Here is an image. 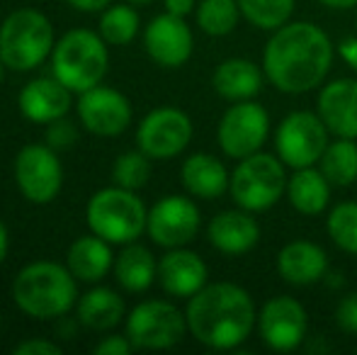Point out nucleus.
<instances>
[{
    "label": "nucleus",
    "instance_id": "f257e3e1",
    "mask_svg": "<svg viewBox=\"0 0 357 355\" xmlns=\"http://www.w3.org/2000/svg\"><path fill=\"white\" fill-rule=\"evenodd\" d=\"M333 56L335 47L326 29L306 20H289L270 34L260 66L280 93L304 95L324 86Z\"/></svg>",
    "mask_w": 357,
    "mask_h": 355
},
{
    "label": "nucleus",
    "instance_id": "f03ea898",
    "mask_svg": "<svg viewBox=\"0 0 357 355\" xmlns=\"http://www.w3.org/2000/svg\"><path fill=\"white\" fill-rule=\"evenodd\" d=\"M188 331L212 351H234L253 336L258 309L245 287L236 282H207L185 307Z\"/></svg>",
    "mask_w": 357,
    "mask_h": 355
},
{
    "label": "nucleus",
    "instance_id": "7ed1b4c3",
    "mask_svg": "<svg viewBox=\"0 0 357 355\" xmlns=\"http://www.w3.org/2000/svg\"><path fill=\"white\" fill-rule=\"evenodd\" d=\"M78 297V280L66 263L32 261L13 280V299L17 309L37 322L66 317Z\"/></svg>",
    "mask_w": 357,
    "mask_h": 355
},
{
    "label": "nucleus",
    "instance_id": "20e7f679",
    "mask_svg": "<svg viewBox=\"0 0 357 355\" xmlns=\"http://www.w3.org/2000/svg\"><path fill=\"white\" fill-rule=\"evenodd\" d=\"M54 47L56 32L42 10L17 8L0 22V61L8 71H34L52 59Z\"/></svg>",
    "mask_w": 357,
    "mask_h": 355
},
{
    "label": "nucleus",
    "instance_id": "39448f33",
    "mask_svg": "<svg viewBox=\"0 0 357 355\" xmlns=\"http://www.w3.org/2000/svg\"><path fill=\"white\" fill-rule=\"evenodd\" d=\"M109 71V44L93 29H68L52 52V76L73 95L100 86Z\"/></svg>",
    "mask_w": 357,
    "mask_h": 355
},
{
    "label": "nucleus",
    "instance_id": "423d86ee",
    "mask_svg": "<svg viewBox=\"0 0 357 355\" xmlns=\"http://www.w3.org/2000/svg\"><path fill=\"white\" fill-rule=\"evenodd\" d=\"M149 207L137 190L109 185L102 188L85 204V224L93 234L102 236L112 246H127L146 234Z\"/></svg>",
    "mask_w": 357,
    "mask_h": 355
},
{
    "label": "nucleus",
    "instance_id": "0eeeda50",
    "mask_svg": "<svg viewBox=\"0 0 357 355\" xmlns=\"http://www.w3.org/2000/svg\"><path fill=\"white\" fill-rule=\"evenodd\" d=\"M287 166L278 153H250L231 171L229 195L236 207L248 212H268L287 192Z\"/></svg>",
    "mask_w": 357,
    "mask_h": 355
},
{
    "label": "nucleus",
    "instance_id": "6e6552de",
    "mask_svg": "<svg viewBox=\"0 0 357 355\" xmlns=\"http://www.w3.org/2000/svg\"><path fill=\"white\" fill-rule=\"evenodd\" d=\"M124 333L137 351H168L188 336V319L168 299H144L124 319Z\"/></svg>",
    "mask_w": 357,
    "mask_h": 355
},
{
    "label": "nucleus",
    "instance_id": "1a4fd4ad",
    "mask_svg": "<svg viewBox=\"0 0 357 355\" xmlns=\"http://www.w3.org/2000/svg\"><path fill=\"white\" fill-rule=\"evenodd\" d=\"M331 142V132L319 112L294 109L275 129V153L287 168L319 166L326 146Z\"/></svg>",
    "mask_w": 357,
    "mask_h": 355
},
{
    "label": "nucleus",
    "instance_id": "9d476101",
    "mask_svg": "<svg viewBox=\"0 0 357 355\" xmlns=\"http://www.w3.org/2000/svg\"><path fill=\"white\" fill-rule=\"evenodd\" d=\"M270 139V114L260 103L241 100L231 103V107L221 114L216 127V144L224 156L241 161L250 153L263 151L265 142Z\"/></svg>",
    "mask_w": 357,
    "mask_h": 355
},
{
    "label": "nucleus",
    "instance_id": "9b49d317",
    "mask_svg": "<svg viewBox=\"0 0 357 355\" xmlns=\"http://www.w3.org/2000/svg\"><path fill=\"white\" fill-rule=\"evenodd\" d=\"M15 185L32 204H49L63 188V166L56 149L49 144H27L17 151L13 163Z\"/></svg>",
    "mask_w": 357,
    "mask_h": 355
},
{
    "label": "nucleus",
    "instance_id": "f8f14e48",
    "mask_svg": "<svg viewBox=\"0 0 357 355\" xmlns=\"http://www.w3.org/2000/svg\"><path fill=\"white\" fill-rule=\"evenodd\" d=\"M192 119L180 107H155L139 122L137 146L153 161L180 156L192 142Z\"/></svg>",
    "mask_w": 357,
    "mask_h": 355
},
{
    "label": "nucleus",
    "instance_id": "ddd939ff",
    "mask_svg": "<svg viewBox=\"0 0 357 355\" xmlns=\"http://www.w3.org/2000/svg\"><path fill=\"white\" fill-rule=\"evenodd\" d=\"M202 229V212L190 195H165L149 209L146 234L160 248H180L197 239Z\"/></svg>",
    "mask_w": 357,
    "mask_h": 355
},
{
    "label": "nucleus",
    "instance_id": "4468645a",
    "mask_svg": "<svg viewBox=\"0 0 357 355\" xmlns=\"http://www.w3.org/2000/svg\"><path fill=\"white\" fill-rule=\"evenodd\" d=\"M258 333L270 351L289 353L309 338V314L304 304L289 294L273 297L258 312Z\"/></svg>",
    "mask_w": 357,
    "mask_h": 355
},
{
    "label": "nucleus",
    "instance_id": "2eb2a0df",
    "mask_svg": "<svg viewBox=\"0 0 357 355\" xmlns=\"http://www.w3.org/2000/svg\"><path fill=\"white\" fill-rule=\"evenodd\" d=\"M75 114L85 132L93 137H119L132 127L134 109L124 93L109 86H95L78 95Z\"/></svg>",
    "mask_w": 357,
    "mask_h": 355
},
{
    "label": "nucleus",
    "instance_id": "dca6fc26",
    "mask_svg": "<svg viewBox=\"0 0 357 355\" xmlns=\"http://www.w3.org/2000/svg\"><path fill=\"white\" fill-rule=\"evenodd\" d=\"M144 49L160 68H180L195 52V34L185 17L160 13L146 24Z\"/></svg>",
    "mask_w": 357,
    "mask_h": 355
},
{
    "label": "nucleus",
    "instance_id": "f3484780",
    "mask_svg": "<svg viewBox=\"0 0 357 355\" xmlns=\"http://www.w3.org/2000/svg\"><path fill=\"white\" fill-rule=\"evenodd\" d=\"M209 282V268L199 253L188 246L168 248L158 261V285L168 297L190 299Z\"/></svg>",
    "mask_w": 357,
    "mask_h": 355
},
{
    "label": "nucleus",
    "instance_id": "a211bd4d",
    "mask_svg": "<svg viewBox=\"0 0 357 355\" xmlns=\"http://www.w3.org/2000/svg\"><path fill=\"white\" fill-rule=\"evenodd\" d=\"M17 107L27 122L47 127L54 119L68 117L73 107V93L59 78L42 76L24 83L17 95Z\"/></svg>",
    "mask_w": 357,
    "mask_h": 355
},
{
    "label": "nucleus",
    "instance_id": "6ab92c4d",
    "mask_svg": "<svg viewBox=\"0 0 357 355\" xmlns=\"http://www.w3.org/2000/svg\"><path fill=\"white\" fill-rule=\"evenodd\" d=\"M316 112L326 122L331 137L357 142V78H335L324 83L316 100Z\"/></svg>",
    "mask_w": 357,
    "mask_h": 355
},
{
    "label": "nucleus",
    "instance_id": "aec40b11",
    "mask_svg": "<svg viewBox=\"0 0 357 355\" xmlns=\"http://www.w3.org/2000/svg\"><path fill=\"white\" fill-rule=\"evenodd\" d=\"M207 239L224 256H243L253 251L260 241V224L255 219V212L248 209H224L214 214L207 227Z\"/></svg>",
    "mask_w": 357,
    "mask_h": 355
},
{
    "label": "nucleus",
    "instance_id": "412c9836",
    "mask_svg": "<svg viewBox=\"0 0 357 355\" xmlns=\"http://www.w3.org/2000/svg\"><path fill=\"white\" fill-rule=\"evenodd\" d=\"M278 273L287 285L294 287H311L328 275V256L314 241L296 239L280 248L278 253Z\"/></svg>",
    "mask_w": 357,
    "mask_h": 355
},
{
    "label": "nucleus",
    "instance_id": "4be33fe9",
    "mask_svg": "<svg viewBox=\"0 0 357 355\" xmlns=\"http://www.w3.org/2000/svg\"><path fill=\"white\" fill-rule=\"evenodd\" d=\"M268 83L263 66L243 56L224 59L212 73V88L219 98L229 103H241V100H253L260 95V90Z\"/></svg>",
    "mask_w": 357,
    "mask_h": 355
},
{
    "label": "nucleus",
    "instance_id": "5701e85b",
    "mask_svg": "<svg viewBox=\"0 0 357 355\" xmlns=\"http://www.w3.org/2000/svg\"><path fill=\"white\" fill-rule=\"evenodd\" d=\"M231 173L214 153H192L180 166V183L195 199H219L229 192Z\"/></svg>",
    "mask_w": 357,
    "mask_h": 355
},
{
    "label": "nucleus",
    "instance_id": "b1692460",
    "mask_svg": "<svg viewBox=\"0 0 357 355\" xmlns=\"http://www.w3.org/2000/svg\"><path fill=\"white\" fill-rule=\"evenodd\" d=\"M127 319V304L112 287L95 285L75 302V322L88 331L107 333Z\"/></svg>",
    "mask_w": 357,
    "mask_h": 355
},
{
    "label": "nucleus",
    "instance_id": "393cba45",
    "mask_svg": "<svg viewBox=\"0 0 357 355\" xmlns=\"http://www.w3.org/2000/svg\"><path fill=\"white\" fill-rule=\"evenodd\" d=\"M66 266L78 282H102L114 268L112 243L105 241L102 236H98L93 232L85 234V236H78L66 251Z\"/></svg>",
    "mask_w": 357,
    "mask_h": 355
},
{
    "label": "nucleus",
    "instance_id": "a878e982",
    "mask_svg": "<svg viewBox=\"0 0 357 355\" xmlns=\"http://www.w3.org/2000/svg\"><path fill=\"white\" fill-rule=\"evenodd\" d=\"M331 192H333V185L321 173L319 166L296 168L287 178V202L291 209L306 214V217L326 212L331 204Z\"/></svg>",
    "mask_w": 357,
    "mask_h": 355
},
{
    "label": "nucleus",
    "instance_id": "bb28decb",
    "mask_svg": "<svg viewBox=\"0 0 357 355\" xmlns=\"http://www.w3.org/2000/svg\"><path fill=\"white\" fill-rule=\"evenodd\" d=\"M112 273L124 292L142 294L153 282H158V261L149 248L134 241L122 246V251L114 256Z\"/></svg>",
    "mask_w": 357,
    "mask_h": 355
},
{
    "label": "nucleus",
    "instance_id": "cd10ccee",
    "mask_svg": "<svg viewBox=\"0 0 357 355\" xmlns=\"http://www.w3.org/2000/svg\"><path fill=\"white\" fill-rule=\"evenodd\" d=\"M319 168L333 188H350L357 183V142L335 137L328 142Z\"/></svg>",
    "mask_w": 357,
    "mask_h": 355
},
{
    "label": "nucleus",
    "instance_id": "c85d7f7f",
    "mask_svg": "<svg viewBox=\"0 0 357 355\" xmlns=\"http://www.w3.org/2000/svg\"><path fill=\"white\" fill-rule=\"evenodd\" d=\"M142 29V17L137 13V5H109L100 13L98 32L109 47H127L137 39Z\"/></svg>",
    "mask_w": 357,
    "mask_h": 355
},
{
    "label": "nucleus",
    "instance_id": "c756f323",
    "mask_svg": "<svg viewBox=\"0 0 357 355\" xmlns=\"http://www.w3.org/2000/svg\"><path fill=\"white\" fill-rule=\"evenodd\" d=\"M243 17L238 0H199L195 10V22L209 37H226L238 27Z\"/></svg>",
    "mask_w": 357,
    "mask_h": 355
},
{
    "label": "nucleus",
    "instance_id": "7c9ffc66",
    "mask_svg": "<svg viewBox=\"0 0 357 355\" xmlns=\"http://www.w3.org/2000/svg\"><path fill=\"white\" fill-rule=\"evenodd\" d=\"M296 0H238L241 15L248 24L263 32H275L294 15Z\"/></svg>",
    "mask_w": 357,
    "mask_h": 355
},
{
    "label": "nucleus",
    "instance_id": "2f4dec72",
    "mask_svg": "<svg viewBox=\"0 0 357 355\" xmlns=\"http://www.w3.org/2000/svg\"><path fill=\"white\" fill-rule=\"evenodd\" d=\"M326 234L340 251L357 256V202H338L326 217Z\"/></svg>",
    "mask_w": 357,
    "mask_h": 355
},
{
    "label": "nucleus",
    "instance_id": "473e14b6",
    "mask_svg": "<svg viewBox=\"0 0 357 355\" xmlns=\"http://www.w3.org/2000/svg\"><path fill=\"white\" fill-rule=\"evenodd\" d=\"M151 161L142 149H134V151H124L114 158L112 166V183L119 185V188L127 190H142L146 188V183L151 180Z\"/></svg>",
    "mask_w": 357,
    "mask_h": 355
},
{
    "label": "nucleus",
    "instance_id": "72a5a7b5",
    "mask_svg": "<svg viewBox=\"0 0 357 355\" xmlns=\"http://www.w3.org/2000/svg\"><path fill=\"white\" fill-rule=\"evenodd\" d=\"M44 139L52 149L56 151H63V149H71L78 144L80 139V129L75 127L68 117H61V119H54V122L47 124V132H44Z\"/></svg>",
    "mask_w": 357,
    "mask_h": 355
},
{
    "label": "nucleus",
    "instance_id": "f704fd0d",
    "mask_svg": "<svg viewBox=\"0 0 357 355\" xmlns=\"http://www.w3.org/2000/svg\"><path fill=\"white\" fill-rule=\"evenodd\" d=\"M335 324L350 336H357V289L345 294L335 307Z\"/></svg>",
    "mask_w": 357,
    "mask_h": 355
},
{
    "label": "nucleus",
    "instance_id": "c9c22d12",
    "mask_svg": "<svg viewBox=\"0 0 357 355\" xmlns=\"http://www.w3.org/2000/svg\"><path fill=\"white\" fill-rule=\"evenodd\" d=\"M15 355H61V346L49 338H27L15 346Z\"/></svg>",
    "mask_w": 357,
    "mask_h": 355
},
{
    "label": "nucleus",
    "instance_id": "e433bc0d",
    "mask_svg": "<svg viewBox=\"0 0 357 355\" xmlns=\"http://www.w3.org/2000/svg\"><path fill=\"white\" fill-rule=\"evenodd\" d=\"M93 351L98 355H127V353L137 351V348L132 346L127 333H122V336H119V333H112V336H102V341H100Z\"/></svg>",
    "mask_w": 357,
    "mask_h": 355
},
{
    "label": "nucleus",
    "instance_id": "4c0bfd02",
    "mask_svg": "<svg viewBox=\"0 0 357 355\" xmlns=\"http://www.w3.org/2000/svg\"><path fill=\"white\" fill-rule=\"evenodd\" d=\"M335 52L343 59L345 66L357 73V37H343L338 42V47H335Z\"/></svg>",
    "mask_w": 357,
    "mask_h": 355
},
{
    "label": "nucleus",
    "instance_id": "58836bf2",
    "mask_svg": "<svg viewBox=\"0 0 357 355\" xmlns=\"http://www.w3.org/2000/svg\"><path fill=\"white\" fill-rule=\"evenodd\" d=\"M66 5H71L73 10H78V13H102L105 8H109L112 5V0H63Z\"/></svg>",
    "mask_w": 357,
    "mask_h": 355
},
{
    "label": "nucleus",
    "instance_id": "ea45409f",
    "mask_svg": "<svg viewBox=\"0 0 357 355\" xmlns=\"http://www.w3.org/2000/svg\"><path fill=\"white\" fill-rule=\"evenodd\" d=\"M165 13L178 15V17H188L197 10V0H163Z\"/></svg>",
    "mask_w": 357,
    "mask_h": 355
},
{
    "label": "nucleus",
    "instance_id": "a19ab883",
    "mask_svg": "<svg viewBox=\"0 0 357 355\" xmlns=\"http://www.w3.org/2000/svg\"><path fill=\"white\" fill-rule=\"evenodd\" d=\"M319 3L328 10H355L357 8V0H319Z\"/></svg>",
    "mask_w": 357,
    "mask_h": 355
},
{
    "label": "nucleus",
    "instance_id": "79ce46f5",
    "mask_svg": "<svg viewBox=\"0 0 357 355\" xmlns=\"http://www.w3.org/2000/svg\"><path fill=\"white\" fill-rule=\"evenodd\" d=\"M8 251H10V234H8V227L0 222V266H3L5 258H8Z\"/></svg>",
    "mask_w": 357,
    "mask_h": 355
},
{
    "label": "nucleus",
    "instance_id": "37998d69",
    "mask_svg": "<svg viewBox=\"0 0 357 355\" xmlns=\"http://www.w3.org/2000/svg\"><path fill=\"white\" fill-rule=\"evenodd\" d=\"M127 3H132V5H151L153 0H127Z\"/></svg>",
    "mask_w": 357,
    "mask_h": 355
},
{
    "label": "nucleus",
    "instance_id": "c03bdc74",
    "mask_svg": "<svg viewBox=\"0 0 357 355\" xmlns=\"http://www.w3.org/2000/svg\"><path fill=\"white\" fill-rule=\"evenodd\" d=\"M5 71H8V68H5V63L0 61V83H3V78H5Z\"/></svg>",
    "mask_w": 357,
    "mask_h": 355
},
{
    "label": "nucleus",
    "instance_id": "a18cd8bd",
    "mask_svg": "<svg viewBox=\"0 0 357 355\" xmlns=\"http://www.w3.org/2000/svg\"><path fill=\"white\" fill-rule=\"evenodd\" d=\"M355 351H357V348H355Z\"/></svg>",
    "mask_w": 357,
    "mask_h": 355
}]
</instances>
